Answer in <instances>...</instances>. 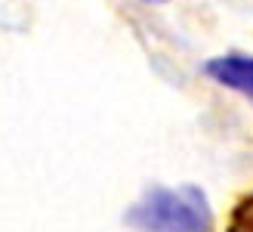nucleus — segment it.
Masks as SVG:
<instances>
[{
    "instance_id": "f257e3e1",
    "label": "nucleus",
    "mask_w": 253,
    "mask_h": 232,
    "mask_svg": "<svg viewBox=\"0 0 253 232\" xmlns=\"http://www.w3.org/2000/svg\"><path fill=\"white\" fill-rule=\"evenodd\" d=\"M136 232H213V211L198 186H155L124 214Z\"/></svg>"
},
{
    "instance_id": "f03ea898",
    "label": "nucleus",
    "mask_w": 253,
    "mask_h": 232,
    "mask_svg": "<svg viewBox=\"0 0 253 232\" xmlns=\"http://www.w3.org/2000/svg\"><path fill=\"white\" fill-rule=\"evenodd\" d=\"M204 74L210 81L235 90V93L253 96V56H241V53L216 56L204 65Z\"/></svg>"
},
{
    "instance_id": "7ed1b4c3",
    "label": "nucleus",
    "mask_w": 253,
    "mask_h": 232,
    "mask_svg": "<svg viewBox=\"0 0 253 232\" xmlns=\"http://www.w3.org/2000/svg\"><path fill=\"white\" fill-rule=\"evenodd\" d=\"M225 232H253V195H247L232 211V220H229V229Z\"/></svg>"
},
{
    "instance_id": "20e7f679",
    "label": "nucleus",
    "mask_w": 253,
    "mask_h": 232,
    "mask_svg": "<svg viewBox=\"0 0 253 232\" xmlns=\"http://www.w3.org/2000/svg\"><path fill=\"white\" fill-rule=\"evenodd\" d=\"M145 3H164V0H145Z\"/></svg>"
}]
</instances>
